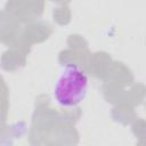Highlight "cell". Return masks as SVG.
<instances>
[{
    "label": "cell",
    "instance_id": "1",
    "mask_svg": "<svg viewBox=\"0 0 146 146\" xmlns=\"http://www.w3.org/2000/svg\"><path fill=\"white\" fill-rule=\"evenodd\" d=\"M88 88L89 79L87 73L76 64L68 63L56 79L54 98L63 107H76L86 98Z\"/></svg>",
    "mask_w": 146,
    "mask_h": 146
}]
</instances>
